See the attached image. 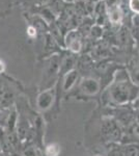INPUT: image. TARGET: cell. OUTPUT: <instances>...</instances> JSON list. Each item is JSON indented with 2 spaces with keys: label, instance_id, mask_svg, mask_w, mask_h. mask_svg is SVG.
Wrapping results in <instances>:
<instances>
[{
  "label": "cell",
  "instance_id": "obj_18",
  "mask_svg": "<svg viewBox=\"0 0 139 156\" xmlns=\"http://www.w3.org/2000/svg\"><path fill=\"white\" fill-rule=\"evenodd\" d=\"M12 156H18V155H15V154H14V155H12Z\"/></svg>",
  "mask_w": 139,
  "mask_h": 156
},
{
  "label": "cell",
  "instance_id": "obj_12",
  "mask_svg": "<svg viewBox=\"0 0 139 156\" xmlns=\"http://www.w3.org/2000/svg\"><path fill=\"white\" fill-rule=\"evenodd\" d=\"M11 101H12V95L9 94V93H7V94L4 95L3 98H2L1 103H2V105H4V106H7V105L11 103Z\"/></svg>",
  "mask_w": 139,
  "mask_h": 156
},
{
  "label": "cell",
  "instance_id": "obj_9",
  "mask_svg": "<svg viewBox=\"0 0 139 156\" xmlns=\"http://www.w3.org/2000/svg\"><path fill=\"white\" fill-rule=\"evenodd\" d=\"M128 6L132 12L139 15V0H128Z\"/></svg>",
  "mask_w": 139,
  "mask_h": 156
},
{
  "label": "cell",
  "instance_id": "obj_2",
  "mask_svg": "<svg viewBox=\"0 0 139 156\" xmlns=\"http://www.w3.org/2000/svg\"><path fill=\"white\" fill-rule=\"evenodd\" d=\"M67 45L69 49L73 52H79L82 48V42L80 32L71 31L67 37Z\"/></svg>",
  "mask_w": 139,
  "mask_h": 156
},
{
  "label": "cell",
  "instance_id": "obj_14",
  "mask_svg": "<svg viewBox=\"0 0 139 156\" xmlns=\"http://www.w3.org/2000/svg\"><path fill=\"white\" fill-rule=\"evenodd\" d=\"M25 156H35L33 150L29 149V150H26L25 151Z\"/></svg>",
  "mask_w": 139,
  "mask_h": 156
},
{
  "label": "cell",
  "instance_id": "obj_5",
  "mask_svg": "<svg viewBox=\"0 0 139 156\" xmlns=\"http://www.w3.org/2000/svg\"><path fill=\"white\" fill-rule=\"evenodd\" d=\"M52 101V95L50 92H46L44 94H42L39 98V106L42 108V109H45V108L49 107L50 103Z\"/></svg>",
  "mask_w": 139,
  "mask_h": 156
},
{
  "label": "cell",
  "instance_id": "obj_11",
  "mask_svg": "<svg viewBox=\"0 0 139 156\" xmlns=\"http://www.w3.org/2000/svg\"><path fill=\"white\" fill-rule=\"evenodd\" d=\"M126 156H139V148L136 146H129L126 149Z\"/></svg>",
  "mask_w": 139,
  "mask_h": 156
},
{
  "label": "cell",
  "instance_id": "obj_7",
  "mask_svg": "<svg viewBox=\"0 0 139 156\" xmlns=\"http://www.w3.org/2000/svg\"><path fill=\"white\" fill-rule=\"evenodd\" d=\"M78 78V72L77 71H70L67 73V76L64 79V89L69 90L73 84L75 83L76 79Z\"/></svg>",
  "mask_w": 139,
  "mask_h": 156
},
{
  "label": "cell",
  "instance_id": "obj_6",
  "mask_svg": "<svg viewBox=\"0 0 139 156\" xmlns=\"http://www.w3.org/2000/svg\"><path fill=\"white\" fill-rule=\"evenodd\" d=\"M74 62H75L74 56H72V55L69 56V55H68V56L62 60V62H60V70L64 73L70 72V70L74 66Z\"/></svg>",
  "mask_w": 139,
  "mask_h": 156
},
{
  "label": "cell",
  "instance_id": "obj_10",
  "mask_svg": "<svg viewBox=\"0 0 139 156\" xmlns=\"http://www.w3.org/2000/svg\"><path fill=\"white\" fill-rule=\"evenodd\" d=\"M58 153H59V148H58L57 145L52 144L47 147V149H46L47 156H57Z\"/></svg>",
  "mask_w": 139,
  "mask_h": 156
},
{
  "label": "cell",
  "instance_id": "obj_13",
  "mask_svg": "<svg viewBox=\"0 0 139 156\" xmlns=\"http://www.w3.org/2000/svg\"><path fill=\"white\" fill-rule=\"evenodd\" d=\"M35 34H36V29H35V27L30 26L28 28V34L31 37H33V36H35Z\"/></svg>",
  "mask_w": 139,
  "mask_h": 156
},
{
  "label": "cell",
  "instance_id": "obj_8",
  "mask_svg": "<svg viewBox=\"0 0 139 156\" xmlns=\"http://www.w3.org/2000/svg\"><path fill=\"white\" fill-rule=\"evenodd\" d=\"M89 34L92 36V37L93 39H99V37H102L103 34V28L99 25H92V28L89 30Z\"/></svg>",
  "mask_w": 139,
  "mask_h": 156
},
{
  "label": "cell",
  "instance_id": "obj_16",
  "mask_svg": "<svg viewBox=\"0 0 139 156\" xmlns=\"http://www.w3.org/2000/svg\"><path fill=\"white\" fill-rule=\"evenodd\" d=\"M3 70H4V64L0 60V73L3 71Z\"/></svg>",
  "mask_w": 139,
  "mask_h": 156
},
{
  "label": "cell",
  "instance_id": "obj_17",
  "mask_svg": "<svg viewBox=\"0 0 139 156\" xmlns=\"http://www.w3.org/2000/svg\"><path fill=\"white\" fill-rule=\"evenodd\" d=\"M68 2H77L78 0H67Z\"/></svg>",
  "mask_w": 139,
  "mask_h": 156
},
{
  "label": "cell",
  "instance_id": "obj_19",
  "mask_svg": "<svg viewBox=\"0 0 139 156\" xmlns=\"http://www.w3.org/2000/svg\"><path fill=\"white\" fill-rule=\"evenodd\" d=\"M0 151H1V148H0Z\"/></svg>",
  "mask_w": 139,
  "mask_h": 156
},
{
  "label": "cell",
  "instance_id": "obj_3",
  "mask_svg": "<svg viewBox=\"0 0 139 156\" xmlns=\"http://www.w3.org/2000/svg\"><path fill=\"white\" fill-rule=\"evenodd\" d=\"M129 93H130L129 87L126 83H123L122 82V83H118L114 89L112 90V96L115 100L122 102L128 99Z\"/></svg>",
  "mask_w": 139,
  "mask_h": 156
},
{
  "label": "cell",
  "instance_id": "obj_4",
  "mask_svg": "<svg viewBox=\"0 0 139 156\" xmlns=\"http://www.w3.org/2000/svg\"><path fill=\"white\" fill-rule=\"evenodd\" d=\"M82 89L85 90L86 93H89V94H92V93H96L98 92L99 90V83L96 80L93 79H85L83 80L82 82Z\"/></svg>",
  "mask_w": 139,
  "mask_h": 156
},
{
  "label": "cell",
  "instance_id": "obj_15",
  "mask_svg": "<svg viewBox=\"0 0 139 156\" xmlns=\"http://www.w3.org/2000/svg\"><path fill=\"white\" fill-rule=\"evenodd\" d=\"M111 156H123V155L120 152H118V151H115V152L111 153Z\"/></svg>",
  "mask_w": 139,
  "mask_h": 156
},
{
  "label": "cell",
  "instance_id": "obj_1",
  "mask_svg": "<svg viewBox=\"0 0 139 156\" xmlns=\"http://www.w3.org/2000/svg\"><path fill=\"white\" fill-rule=\"evenodd\" d=\"M106 16H107L108 22L112 25H120L123 21V11L122 6L118 4L115 6H109L107 7V12H106Z\"/></svg>",
  "mask_w": 139,
  "mask_h": 156
}]
</instances>
